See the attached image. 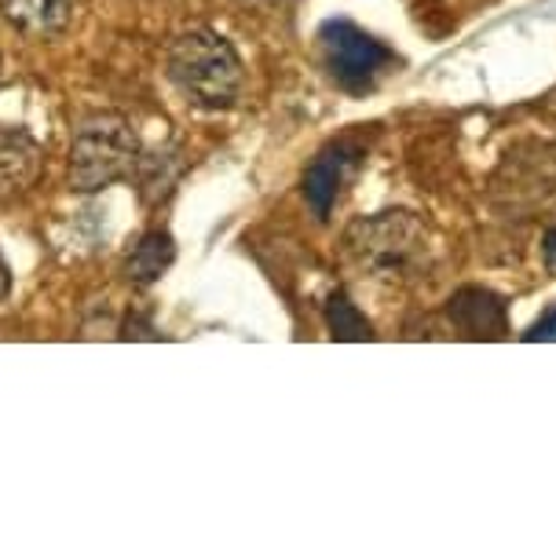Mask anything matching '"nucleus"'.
<instances>
[{
	"label": "nucleus",
	"mask_w": 556,
	"mask_h": 559,
	"mask_svg": "<svg viewBox=\"0 0 556 559\" xmlns=\"http://www.w3.org/2000/svg\"><path fill=\"white\" fill-rule=\"evenodd\" d=\"M327 325H330L333 341H374V325L366 322V314L355 308L344 293H333V297H330Z\"/></svg>",
	"instance_id": "nucleus-10"
},
{
	"label": "nucleus",
	"mask_w": 556,
	"mask_h": 559,
	"mask_svg": "<svg viewBox=\"0 0 556 559\" xmlns=\"http://www.w3.org/2000/svg\"><path fill=\"white\" fill-rule=\"evenodd\" d=\"M143 146L132 124L118 114H99L85 121L70 146V187L81 194H96L103 187L132 179L140 168Z\"/></svg>",
	"instance_id": "nucleus-3"
},
{
	"label": "nucleus",
	"mask_w": 556,
	"mask_h": 559,
	"mask_svg": "<svg viewBox=\"0 0 556 559\" xmlns=\"http://www.w3.org/2000/svg\"><path fill=\"white\" fill-rule=\"evenodd\" d=\"M542 257H545V267H549L556 274V230H549L542 241Z\"/></svg>",
	"instance_id": "nucleus-12"
},
{
	"label": "nucleus",
	"mask_w": 556,
	"mask_h": 559,
	"mask_svg": "<svg viewBox=\"0 0 556 559\" xmlns=\"http://www.w3.org/2000/svg\"><path fill=\"white\" fill-rule=\"evenodd\" d=\"M176 92L202 110H230L242 99L246 70L238 51L213 29H187L169 45L165 56Z\"/></svg>",
	"instance_id": "nucleus-2"
},
{
	"label": "nucleus",
	"mask_w": 556,
	"mask_h": 559,
	"mask_svg": "<svg viewBox=\"0 0 556 559\" xmlns=\"http://www.w3.org/2000/svg\"><path fill=\"white\" fill-rule=\"evenodd\" d=\"M45 173V146L26 129L0 124V202L26 194Z\"/></svg>",
	"instance_id": "nucleus-5"
},
{
	"label": "nucleus",
	"mask_w": 556,
	"mask_h": 559,
	"mask_svg": "<svg viewBox=\"0 0 556 559\" xmlns=\"http://www.w3.org/2000/svg\"><path fill=\"white\" fill-rule=\"evenodd\" d=\"M319 48H322V67H327V73L344 92L374 88L377 78L395 62L392 48H385L381 40H374L355 23H344V19H330L319 29Z\"/></svg>",
	"instance_id": "nucleus-4"
},
{
	"label": "nucleus",
	"mask_w": 556,
	"mask_h": 559,
	"mask_svg": "<svg viewBox=\"0 0 556 559\" xmlns=\"http://www.w3.org/2000/svg\"><path fill=\"white\" fill-rule=\"evenodd\" d=\"M344 252L377 286H414L433 267V241L422 219L411 213L355 219L344 235Z\"/></svg>",
	"instance_id": "nucleus-1"
},
{
	"label": "nucleus",
	"mask_w": 556,
	"mask_h": 559,
	"mask_svg": "<svg viewBox=\"0 0 556 559\" xmlns=\"http://www.w3.org/2000/svg\"><path fill=\"white\" fill-rule=\"evenodd\" d=\"M447 319L454 330H461V336H472V341H501L509 333L506 300L480 286L458 289L447 304Z\"/></svg>",
	"instance_id": "nucleus-6"
},
{
	"label": "nucleus",
	"mask_w": 556,
	"mask_h": 559,
	"mask_svg": "<svg viewBox=\"0 0 556 559\" xmlns=\"http://www.w3.org/2000/svg\"><path fill=\"white\" fill-rule=\"evenodd\" d=\"M12 293V271H8V263H4V257H0V300Z\"/></svg>",
	"instance_id": "nucleus-13"
},
{
	"label": "nucleus",
	"mask_w": 556,
	"mask_h": 559,
	"mask_svg": "<svg viewBox=\"0 0 556 559\" xmlns=\"http://www.w3.org/2000/svg\"><path fill=\"white\" fill-rule=\"evenodd\" d=\"M173 260H176L173 238L165 235V230H146V235L132 246L129 260H125V271H129L132 282L146 286V282L162 278V274L173 267Z\"/></svg>",
	"instance_id": "nucleus-9"
},
{
	"label": "nucleus",
	"mask_w": 556,
	"mask_h": 559,
	"mask_svg": "<svg viewBox=\"0 0 556 559\" xmlns=\"http://www.w3.org/2000/svg\"><path fill=\"white\" fill-rule=\"evenodd\" d=\"M523 341H556V308H549L539 322L523 333Z\"/></svg>",
	"instance_id": "nucleus-11"
},
{
	"label": "nucleus",
	"mask_w": 556,
	"mask_h": 559,
	"mask_svg": "<svg viewBox=\"0 0 556 559\" xmlns=\"http://www.w3.org/2000/svg\"><path fill=\"white\" fill-rule=\"evenodd\" d=\"M4 12L19 29L37 37H51L59 29H67L73 15V0H0Z\"/></svg>",
	"instance_id": "nucleus-8"
},
{
	"label": "nucleus",
	"mask_w": 556,
	"mask_h": 559,
	"mask_svg": "<svg viewBox=\"0 0 556 559\" xmlns=\"http://www.w3.org/2000/svg\"><path fill=\"white\" fill-rule=\"evenodd\" d=\"M352 162H355L352 146L333 143L315 157V162L308 165V173H304V198H308L311 213L319 219L330 216V209H333V202H338L341 183H344V176H348Z\"/></svg>",
	"instance_id": "nucleus-7"
}]
</instances>
